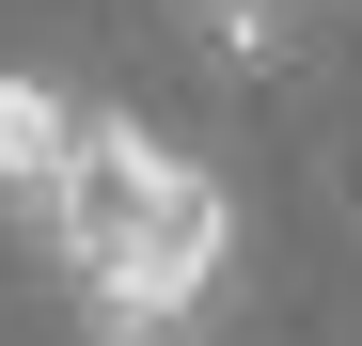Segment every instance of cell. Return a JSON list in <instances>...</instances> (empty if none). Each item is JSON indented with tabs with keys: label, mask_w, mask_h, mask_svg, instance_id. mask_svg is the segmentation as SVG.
I'll return each mask as SVG.
<instances>
[{
	"label": "cell",
	"mask_w": 362,
	"mask_h": 346,
	"mask_svg": "<svg viewBox=\"0 0 362 346\" xmlns=\"http://www.w3.org/2000/svg\"><path fill=\"white\" fill-rule=\"evenodd\" d=\"M284 16H299V0H205V32L236 47V64H268V47H284Z\"/></svg>",
	"instance_id": "3"
},
{
	"label": "cell",
	"mask_w": 362,
	"mask_h": 346,
	"mask_svg": "<svg viewBox=\"0 0 362 346\" xmlns=\"http://www.w3.org/2000/svg\"><path fill=\"white\" fill-rule=\"evenodd\" d=\"M79 126H95V110H79L64 79L0 64V205H16V220H47V205H64V173H79Z\"/></svg>",
	"instance_id": "2"
},
{
	"label": "cell",
	"mask_w": 362,
	"mask_h": 346,
	"mask_svg": "<svg viewBox=\"0 0 362 346\" xmlns=\"http://www.w3.org/2000/svg\"><path fill=\"white\" fill-rule=\"evenodd\" d=\"M47 237H64V268L95 283V330H110V346H173V330L205 315V283H221L236 205H221V173H205V157H173L158 126L95 110V126H79V173H64V205H47Z\"/></svg>",
	"instance_id": "1"
}]
</instances>
